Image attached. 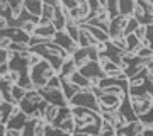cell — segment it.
Listing matches in <instances>:
<instances>
[{
	"instance_id": "obj_1",
	"label": "cell",
	"mask_w": 153,
	"mask_h": 136,
	"mask_svg": "<svg viewBox=\"0 0 153 136\" xmlns=\"http://www.w3.org/2000/svg\"><path fill=\"white\" fill-rule=\"evenodd\" d=\"M55 75H56V71L51 68V65H49L46 60H41L38 65L33 66V68L29 70V77H31V82H33V85H34L36 90L46 87V83H48Z\"/></svg>"
},
{
	"instance_id": "obj_2",
	"label": "cell",
	"mask_w": 153,
	"mask_h": 136,
	"mask_svg": "<svg viewBox=\"0 0 153 136\" xmlns=\"http://www.w3.org/2000/svg\"><path fill=\"white\" fill-rule=\"evenodd\" d=\"M70 109H71L73 121H75V131H82L83 128L102 121L100 114L94 112L90 109H85V107H70Z\"/></svg>"
},
{
	"instance_id": "obj_3",
	"label": "cell",
	"mask_w": 153,
	"mask_h": 136,
	"mask_svg": "<svg viewBox=\"0 0 153 136\" xmlns=\"http://www.w3.org/2000/svg\"><path fill=\"white\" fill-rule=\"evenodd\" d=\"M68 106L70 107H85V109H90V111H94V112L99 114V99H95V95L92 94V88L80 90L68 102Z\"/></svg>"
},
{
	"instance_id": "obj_4",
	"label": "cell",
	"mask_w": 153,
	"mask_h": 136,
	"mask_svg": "<svg viewBox=\"0 0 153 136\" xmlns=\"http://www.w3.org/2000/svg\"><path fill=\"white\" fill-rule=\"evenodd\" d=\"M38 92L41 94V97L46 100L51 106H56V107H68V100L63 95L61 88H49V87H43L38 88Z\"/></svg>"
},
{
	"instance_id": "obj_5",
	"label": "cell",
	"mask_w": 153,
	"mask_h": 136,
	"mask_svg": "<svg viewBox=\"0 0 153 136\" xmlns=\"http://www.w3.org/2000/svg\"><path fill=\"white\" fill-rule=\"evenodd\" d=\"M128 97H129L131 107L134 111V114L138 116V119L153 107V99L150 97V94H146V95H128Z\"/></svg>"
},
{
	"instance_id": "obj_6",
	"label": "cell",
	"mask_w": 153,
	"mask_h": 136,
	"mask_svg": "<svg viewBox=\"0 0 153 136\" xmlns=\"http://www.w3.org/2000/svg\"><path fill=\"white\" fill-rule=\"evenodd\" d=\"M53 43H55L56 46H60V48L66 53V56H73V54L78 51V48H80L78 43L73 41V39L65 33V31H58L56 36H55V39H53Z\"/></svg>"
},
{
	"instance_id": "obj_7",
	"label": "cell",
	"mask_w": 153,
	"mask_h": 136,
	"mask_svg": "<svg viewBox=\"0 0 153 136\" xmlns=\"http://www.w3.org/2000/svg\"><path fill=\"white\" fill-rule=\"evenodd\" d=\"M78 71H80L85 78H88L90 82H100L102 78H105L104 70H102V66L99 65L97 61H88L87 65L82 66Z\"/></svg>"
},
{
	"instance_id": "obj_8",
	"label": "cell",
	"mask_w": 153,
	"mask_h": 136,
	"mask_svg": "<svg viewBox=\"0 0 153 136\" xmlns=\"http://www.w3.org/2000/svg\"><path fill=\"white\" fill-rule=\"evenodd\" d=\"M27 121H29V116L24 114L21 109H19V106H16V107L12 109V114H10V117H9V121H7V128L22 131L24 126L27 124Z\"/></svg>"
},
{
	"instance_id": "obj_9",
	"label": "cell",
	"mask_w": 153,
	"mask_h": 136,
	"mask_svg": "<svg viewBox=\"0 0 153 136\" xmlns=\"http://www.w3.org/2000/svg\"><path fill=\"white\" fill-rule=\"evenodd\" d=\"M129 17L126 16H117L116 19L109 22V39H117V38H124V29L128 24Z\"/></svg>"
},
{
	"instance_id": "obj_10",
	"label": "cell",
	"mask_w": 153,
	"mask_h": 136,
	"mask_svg": "<svg viewBox=\"0 0 153 136\" xmlns=\"http://www.w3.org/2000/svg\"><path fill=\"white\" fill-rule=\"evenodd\" d=\"M119 112L126 117V121H128V123H136V121H140V119H138V116L134 114V111H133L131 102H129V97H128V95H126V97L121 100Z\"/></svg>"
},
{
	"instance_id": "obj_11",
	"label": "cell",
	"mask_w": 153,
	"mask_h": 136,
	"mask_svg": "<svg viewBox=\"0 0 153 136\" xmlns=\"http://www.w3.org/2000/svg\"><path fill=\"white\" fill-rule=\"evenodd\" d=\"M75 71H78V68H76L73 58L68 56V58H65V61H63V65H61L60 71H58V77H61V78H70Z\"/></svg>"
},
{
	"instance_id": "obj_12",
	"label": "cell",
	"mask_w": 153,
	"mask_h": 136,
	"mask_svg": "<svg viewBox=\"0 0 153 136\" xmlns=\"http://www.w3.org/2000/svg\"><path fill=\"white\" fill-rule=\"evenodd\" d=\"M60 80H61V92H63V95L66 97V100L70 102L71 99L80 92V88L76 87V85H73L68 78H61V77H60Z\"/></svg>"
},
{
	"instance_id": "obj_13",
	"label": "cell",
	"mask_w": 153,
	"mask_h": 136,
	"mask_svg": "<svg viewBox=\"0 0 153 136\" xmlns=\"http://www.w3.org/2000/svg\"><path fill=\"white\" fill-rule=\"evenodd\" d=\"M76 43H78L80 48H90V46H95L97 41L90 36V33H88L85 27L80 26V33H78V39H76Z\"/></svg>"
},
{
	"instance_id": "obj_14",
	"label": "cell",
	"mask_w": 153,
	"mask_h": 136,
	"mask_svg": "<svg viewBox=\"0 0 153 136\" xmlns=\"http://www.w3.org/2000/svg\"><path fill=\"white\" fill-rule=\"evenodd\" d=\"M85 29H87L88 33H90V36H92L97 43H109L111 39H109V34L104 33L102 29H99V27H94V26H88V24H82Z\"/></svg>"
},
{
	"instance_id": "obj_15",
	"label": "cell",
	"mask_w": 153,
	"mask_h": 136,
	"mask_svg": "<svg viewBox=\"0 0 153 136\" xmlns=\"http://www.w3.org/2000/svg\"><path fill=\"white\" fill-rule=\"evenodd\" d=\"M33 36H38V38L44 39V41H53L56 36V29L53 27V24L51 26H46V27H36V31H34Z\"/></svg>"
},
{
	"instance_id": "obj_16",
	"label": "cell",
	"mask_w": 153,
	"mask_h": 136,
	"mask_svg": "<svg viewBox=\"0 0 153 136\" xmlns=\"http://www.w3.org/2000/svg\"><path fill=\"white\" fill-rule=\"evenodd\" d=\"M24 9L34 17H41L43 12V0H26L24 2Z\"/></svg>"
},
{
	"instance_id": "obj_17",
	"label": "cell",
	"mask_w": 153,
	"mask_h": 136,
	"mask_svg": "<svg viewBox=\"0 0 153 136\" xmlns=\"http://www.w3.org/2000/svg\"><path fill=\"white\" fill-rule=\"evenodd\" d=\"M68 80H70L73 85H76L80 90H85V88H94L92 85H90V80H88V78H85L80 71H75V73L68 78Z\"/></svg>"
},
{
	"instance_id": "obj_18",
	"label": "cell",
	"mask_w": 153,
	"mask_h": 136,
	"mask_svg": "<svg viewBox=\"0 0 153 136\" xmlns=\"http://www.w3.org/2000/svg\"><path fill=\"white\" fill-rule=\"evenodd\" d=\"M143 131H145L143 123L141 121H136V123H129V124L126 126L123 131H119V133H123V135H126V136H138V135H143Z\"/></svg>"
},
{
	"instance_id": "obj_19",
	"label": "cell",
	"mask_w": 153,
	"mask_h": 136,
	"mask_svg": "<svg viewBox=\"0 0 153 136\" xmlns=\"http://www.w3.org/2000/svg\"><path fill=\"white\" fill-rule=\"evenodd\" d=\"M65 33L68 34L73 41H76V39H78V33H80V24L68 17V19H66V24H65Z\"/></svg>"
},
{
	"instance_id": "obj_20",
	"label": "cell",
	"mask_w": 153,
	"mask_h": 136,
	"mask_svg": "<svg viewBox=\"0 0 153 136\" xmlns=\"http://www.w3.org/2000/svg\"><path fill=\"white\" fill-rule=\"evenodd\" d=\"M58 112H60V107H56V106H51V104H48V107L44 109L43 112V121L46 123V124H53L56 119V116H58Z\"/></svg>"
},
{
	"instance_id": "obj_21",
	"label": "cell",
	"mask_w": 153,
	"mask_h": 136,
	"mask_svg": "<svg viewBox=\"0 0 153 136\" xmlns=\"http://www.w3.org/2000/svg\"><path fill=\"white\" fill-rule=\"evenodd\" d=\"M134 5L136 2H131V0H121L119 2V14L126 17H131L133 10H134Z\"/></svg>"
},
{
	"instance_id": "obj_22",
	"label": "cell",
	"mask_w": 153,
	"mask_h": 136,
	"mask_svg": "<svg viewBox=\"0 0 153 136\" xmlns=\"http://www.w3.org/2000/svg\"><path fill=\"white\" fill-rule=\"evenodd\" d=\"M107 14H109V19L112 21V19H116L117 16H121L119 14V2L117 0H109L107 4H105V9H104Z\"/></svg>"
},
{
	"instance_id": "obj_23",
	"label": "cell",
	"mask_w": 153,
	"mask_h": 136,
	"mask_svg": "<svg viewBox=\"0 0 153 136\" xmlns=\"http://www.w3.org/2000/svg\"><path fill=\"white\" fill-rule=\"evenodd\" d=\"M58 129L65 131L68 135H73V133H75V121H73V116H70V117H66V119L61 121L60 126H58Z\"/></svg>"
},
{
	"instance_id": "obj_24",
	"label": "cell",
	"mask_w": 153,
	"mask_h": 136,
	"mask_svg": "<svg viewBox=\"0 0 153 136\" xmlns=\"http://www.w3.org/2000/svg\"><path fill=\"white\" fill-rule=\"evenodd\" d=\"M9 7H10L12 17H14V21H16L17 17L21 16V12L24 10V2H21V0H10V2H9Z\"/></svg>"
},
{
	"instance_id": "obj_25",
	"label": "cell",
	"mask_w": 153,
	"mask_h": 136,
	"mask_svg": "<svg viewBox=\"0 0 153 136\" xmlns=\"http://www.w3.org/2000/svg\"><path fill=\"white\" fill-rule=\"evenodd\" d=\"M14 107H16V106H12V104H9V102H4L0 106V114H2V123H4V124H7V121L10 117L12 109Z\"/></svg>"
},
{
	"instance_id": "obj_26",
	"label": "cell",
	"mask_w": 153,
	"mask_h": 136,
	"mask_svg": "<svg viewBox=\"0 0 153 136\" xmlns=\"http://www.w3.org/2000/svg\"><path fill=\"white\" fill-rule=\"evenodd\" d=\"M36 123H38V119H33V117H29L27 124L24 126V129H22V136H34V129H36Z\"/></svg>"
},
{
	"instance_id": "obj_27",
	"label": "cell",
	"mask_w": 153,
	"mask_h": 136,
	"mask_svg": "<svg viewBox=\"0 0 153 136\" xmlns=\"http://www.w3.org/2000/svg\"><path fill=\"white\" fill-rule=\"evenodd\" d=\"M138 27H140V24H138L133 17H129V19H128V24H126V29H124V38H126V36L134 34V31H136Z\"/></svg>"
},
{
	"instance_id": "obj_28",
	"label": "cell",
	"mask_w": 153,
	"mask_h": 136,
	"mask_svg": "<svg viewBox=\"0 0 153 136\" xmlns=\"http://www.w3.org/2000/svg\"><path fill=\"white\" fill-rule=\"evenodd\" d=\"M12 97H14V100L19 104L22 99L26 97V90H24V88H21L19 85H14V87H12Z\"/></svg>"
},
{
	"instance_id": "obj_29",
	"label": "cell",
	"mask_w": 153,
	"mask_h": 136,
	"mask_svg": "<svg viewBox=\"0 0 153 136\" xmlns=\"http://www.w3.org/2000/svg\"><path fill=\"white\" fill-rule=\"evenodd\" d=\"M41 17H46L49 21H53V17H55V7L48 5L44 0H43V12H41Z\"/></svg>"
},
{
	"instance_id": "obj_30",
	"label": "cell",
	"mask_w": 153,
	"mask_h": 136,
	"mask_svg": "<svg viewBox=\"0 0 153 136\" xmlns=\"http://www.w3.org/2000/svg\"><path fill=\"white\" fill-rule=\"evenodd\" d=\"M44 136H73V135H68L65 131L58 129V128H53V126H46V135Z\"/></svg>"
},
{
	"instance_id": "obj_31",
	"label": "cell",
	"mask_w": 153,
	"mask_h": 136,
	"mask_svg": "<svg viewBox=\"0 0 153 136\" xmlns=\"http://www.w3.org/2000/svg\"><path fill=\"white\" fill-rule=\"evenodd\" d=\"M114 48L121 49V51H126V38H117V39H111L109 41Z\"/></svg>"
},
{
	"instance_id": "obj_32",
	"label": "cell",
	"mask_w": 153,
	"mask_h": 136,
	"mask_svg": "<svg viewBox=\"0 0 153 136\" xmlns=\"http://www.w3.org/2000/svg\"><path fill=\"white\" fill-rule=\"evenodd\" d=\"M41 61V56H38V54H34L29 51V56H27V65H29V70L33 68V66H36Z\"/></svg>"
},
{
	"instance_id": "obj_33",
	"label": "cell",
	"mask_w": 153,
	"mask_h": 136,
	"mask_svg": "<svg viewBox=\"0 0 153 136\" xmlns=\"http://www.w3.org/2000/svg\"><path fill=\"white\" fill-rule=\"evenodd\" d=\"M46 87H49V88H61V80H60V77L58 75H55L51 80L46 83Z\"/></svg>"
},
{
	"instance_id": "obj_34",
	"label": "cell",
	"mask_w": 153,
	"mask_h": 136,
	"mask_svg": "<svg viewBox=\"0 0 153 136\" xmlns=\"http://www.w3.org/2000/svg\"><path fill=\"white\" fill-rule=\"evenodd\" d=\"M140 121H141L143 124H152V123H153V107L150 109L145 116H141V117H140Z\"/></svg>"
},
{
	"instance_id": "obj_35",
	"label": "cell",
	"mask_w": 153,
	"mask_h": 136,
	"mask_svg": "<svg viewBox=\"0 0 153 136\" xmlns=\"http://www.w3.org/2000/svg\"><path fill=\"white\" fill-rule=\"evenodd\" d=\"M134 36H136L138 41H143V39L146 38V27H145V26H140L136 31H134Z\"/></svg>"
},
{
	"instance_id": "obj_36",
	"label": "cell",
	"mask_w": 153,
	"mask_h": 136,
	"mask_svg": "<svg viewBox=\"0 0 153 136\" xmlns=\"http://www.w3.org/2000/svg\"><path fill=\"white\" fill-rule=\"evenodd\" d=\"M145 27H146V38H145V39H146L148 43H152V41H153V24L145 26Z\"/></svg>"
},
{
	"instance_id": "obj_37",
	"label": "cell",
	"mask_w": 153,
	"mask_h": 136,
	"mask_svg": "<svg viewBox=\"0 0 153 136\" xmlns=\"http://www.w3.org/2000/svg\"><path fill=\"white\" fill-rule=\"evenodd\" d=\"M9 71H10V68H9V63H0V77H5Z\"/></svg>"
},
{
	"instance_id": "obj_38",
	"label": "cell",
	"mask_w": 153,
	"mask_h": 136,
	"mask_svg": "<svg viewBox=\"0 0 153 136\" xmlns=\"http://www.w3.org/2000/svg\"><path fill=\"white\" fill-rule=\"evenodd\" d=\"M0 63H9V51L0 49Z\"/></svg>"
},
{
	"instance_id": "obj_39",
	"label": "cell",
	"mask_w": 153,
	"mask_h": 136,
	"mask_svg": "<svg viewBox=\"0 0 153 136\" xmlns=\"http://www.w3.org/2000/svg\"><path fill=\"white\" fill-rule=\"evenodd\" d=\"M5 136H22V131H19V129H12V128H7Z\"/></svg>"
},
{
	"instance_id": "obj_40",
	"label": "cell",
	"mask_w": 153,
	"mask_h": 136,
	"mask_svg": "<svg viewBox=\"0 0 153 136\" xmlns=\"http://www.w3.org/2000/svg\"><path fill=\"white\" fill-rule=\"evenodd\" d=\"M5 133H7V124L0 123V136H5Z\"/></svg>"
},
{
	"instance_id": "obj_41",
	"label": "cell",
	"mask_w": 153,
	"mask_h": 136,
	"mask_svg": "<svg viewBox=\"0 0 153 136\" xmlns=\"http://www.w3.org/2000/svg\"><path fill=\"white\" fill-rule=\"evenodd\" d=\"M5 27H9V22H7L5 19H2V17H0V31H2V29H5Z\"/></svg>"
},
{
	"instance_id": "obj_42",
	"label": "cell",
	"mask_w": 153,
	"mask_h": 136,
	"mask_svg": "<svg viewBox=\"0 0 153 136\" xmlns=\"http://www.w3.org/2000/svg\"><path fill=\"white\" fill-rule=\"evenodd\" d=\"M146 70H148V71H150V73L153 75V63H150V65L146 66Z\"/></svg>"
},
{
	"instance_id": "obj_43",
	"label": "cell",
	"mask_w": 153,
	"mask_h": 136,
	"mask_svg": "<svg viewBox=\"0 0 153 136\" xmlns=\"http://www.w3.org/2000/svg\"><path fill=\"white\" fill-rule=\"evenodd\" d=\"M4 102H5V100H4V97H2V94H0V106H2Z\"/></svg>"
},
{
	"instance_id": "obj_44",
	"label": "cell",
	"mask_w": 153,
	"mask_h": 136,
	"mask_svg": "<svg viewBox=\"0 0 153 136\" xmlns=\"http://www.w3.org/2000/svg\"><path fill=\"white\" fill-rule=\"evenodd\" d=\"M117 136H126V135H123V133H117Z\"/></svg>"
},
{
	"instance_id": "obj_45",
	"label": "cell",
	"mask_w": 153,
	"mask_h": 136,
	"mask_svg": "<svg viewBox=\"0 0 153 136\" xmlns=\"http://www.w3.org/2000/svg\"><path fill=\"white\" fill-rule=\"evenodd\" d=\"M138 136H143V135H138Z\"/></svg>"
},
{
	"instance_id": "obj_46",
	"label": "cell",
	"mask_w": 153,
	"mask_h": 136,
	"mask_svg": "<svg viewBox=\"0 0 153 136\" xmlns=\"http://www.w3.org/2000/svg\"><path fill=\"white\" fill-rule=\"evenodd\" d=\"M0 80H2V77H0Z\"/></svg>"
}]
</instances>
